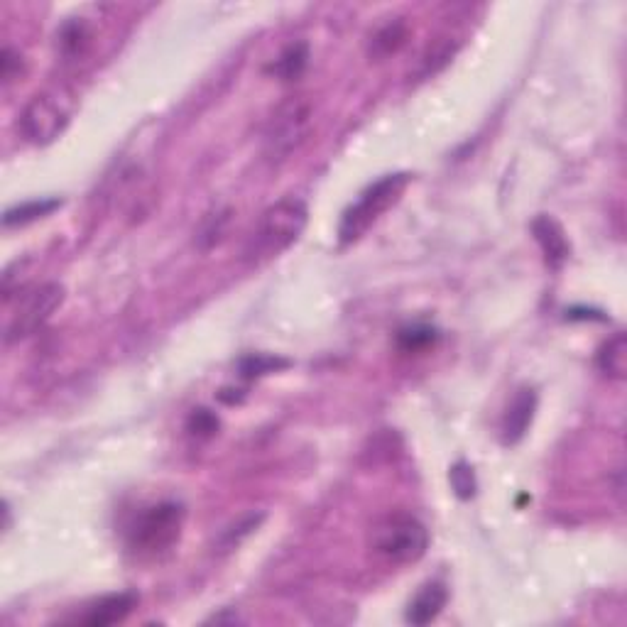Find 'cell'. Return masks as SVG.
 Instances as JSON below:
<instances>
[{"label": "cell", "instance_id": "6da1fadb", "mask_svg": "<svg viewBox=\"0 0 627 627\" xmlns=\"http://www.w3.org/2000/svg\"><path fill=\"white\" fill-rule=\"evenodd\" d=\"M370 552L392 566H407L422 559L429 549V530L407 512H390L368 530Z\"/></svg>", "mask_w": 627, "mask_h": 627}, {"label": "cell", "instance_id": "7a4b0ae2", "mask_svg": "<svg viewBox=\"0 0 627 627\" xmlns=\"http://www.w3.org/2000/svg\"><path fill=\"white\" fill-rule=\"evenodd\" d=\"M184 517H187L184 505L172 500L145 507L125 530V547L140 559H155L169 552L182 537Z\"/></svg>", "mask_w": 627, "mask_h": 627}, {"label": "cell", "instance_id": "3957f363", "mask_svg": "<svg viewBox=\"0 0 627 627\" xmlns=\"http://www.w3.org/2000/svg\"><path fill=\"white\" fill-rule=\"evenodd\" d=\"M307 221V204L302 199H294V196H285L260 216L253 238H250L248 255L253 260L277 258L292 243L299 241V236L307 228Z\"/></svg>", "mask_w": 627, "mask_h": 627}, {"label": "cell", "instance_id": "277c9868", "mask_svg": "<svg viewBox=\"0 0 627 627\" xmlns=\"http://www.w3.org/2000/svg\"><path fill=\"white\" fill-rule=\"evenodd\" d=\"M410 179L412 174L400 172L387 174V177L370 184V187L361 194V199L343 211L341 226H338V238H341V243L348 245L356 243L358 238H363V233L368 231L390 206H395L397 201H400V196L407 189V184H410Z\"/></svg>", "mask_w": 627, "mask_h": 627}, {"label": "cell", "instance_id": "5b68a950", "mask_svg": "<svg viewBox=\"0 0 627 627\" xmlns=\"http://www.w3.org/2000/svg\"><path fill=\"white\" fill-rule=\"evenodd\" d=\"M312 128V103L304 96H292L272 113L263 133V152L270 162H285L302 147Z\"/></svg>", "mask_w": 627, "mask_h": 627}, {"label": "cell", "instance_id": "8992f818", "mask_svg": "<svg viewBox=\"0 0 627 627\" xmlns=\"http://www.w3.org/2000/svg\"><path fill=\"white\" fill-rule=\"evenodd\" d=\"M64 297V287L59 282H45V285L35 287L20 299L18 309L10 316L8 326H5V343L20 341V338H27L42 329L52 314L62 307Z\"/></svg>", "mask_w": 627, "mask_h": 627}, {"label": "cell", "instance_id": "52a82bcc", "mask_svg": "<svg viewBox=\"0 0 627 627\" xmlns=\"http://www.w3.org/2000/svg\"><path fill=\"white\" fill-rule=\"evenodd\" d=\"M69 111L62 101L49 94H37L25 103L18 118L23 138L32 145H49L67 130Z\"/></svg>", "mask_w": 627, "mask_h": 627}, {"label": "cell", "instance_id": "ba28073f", "mask_svg": "<svg viewBox=\"0 0 627 627\" xmlns=\"http://www.w3.org/2000/svg\"><path fill=\"white\" fill-rule=\"evenodd\" d=\"M537 392L534 387H520V390L512 395L510 405L503 414V422H500V441L503 446H515L525 439V434L530 432L534 412H537Z\"/></svg>", "mask_w": 627, "mask_h": 627}, {"label": "cell", "instance_id": "9c48e42d", "mask_svg": "<svg viewBox=\"0 0 627 627\" xmlns=\"http://www.w3.org/2000/svg\"><path fill=\"white\" fill-rule=\"evenodd\" d=\"M135 603H138L135 593H111V596H103L91 605H86L84 613L72 618V623L89 627H108L123 623L130 615V610L135 608Z\"/></svg>", "mask_w": 627, "mask_h": 627}, {"label": "cell", "instance_id": "30bf717a", "mask_svg": "<svg viewBox=\"0 0 627 627\" xmlns=\"http://www.w3.org/2000/svg\"><path fill=\"white\" fill-rule=\"evenodd\" d=\"M532 236L534 241L539 243V248H542L544 253V260H547L549 267H561L569 260V253H571V245H569V238H566L564 228H561V223L556 221V218L552 216H537L532 221Z\"/></svg>", "mask_w": 627, "mask_h": 627}, {"label": "cell", "instance_id": "8fae6325", "mask_svg": "<svg viewBox=\"0 0 627 627\" xmlns=\"http://www.w3.org/2000/svg\"><path fill=\"white\" fill-rule=\"evenodd\" d=\"M449 603V588L441 581H429L424 583L417 591V596L412 598L410 605H407L405 620L410 625H429L432 620H436L441 615V610Z\"/></svg>", "mask_w": 627, "mask_h": 627}, {"label": "cell", "instance_id": "7c38bea8", "mask_svg": "<svg viewBox=\"0 0 627 627\" xmlns=\"http://www.w3.org/2000/svg\"><path fill=\"white\" fill-rule=\"evenodd\" d=\"M596 365L603 375L613 380H623L627 373V338L623 331L603 343L596 353Z\"/></svg>", "mask_w": 627, "mask_h": 627}, {"label": "cell", "instance_id": "4fadbf2b", "mask_svg": "<svg viewBox=\"0 0 627 627\" xmlns=\"http://www.w3.org/2000/svg\"><path fill=\"white\" fill-rule=\"evenodd\" d=\"M91 32L81 18L67 20L57 32V49L64 59H79L84 57L89 49Z\"/></svg>", "mask_w": 627, "mask_h": 627}, {"label": "cell", "instance_id": "5bb4252c", "mask_svg": "<svg viewBox=\"0 0 627 627\" xmlns=\"http://www.w3.org/2000/svg\"><path fill=\"white\" fill-rule=\"evenodd\" d=\"M407 42V25L402 20H392L373 32L368 45V54L373 59H387L390 54L400 52V47Z\"/></svg>", "mask_w": 627, "mask_h": 627}, {"label": "cell", "instance_id": "9a60e30c", "mask_svg": "<svg viewBox=\"0 0 627 627\" xmlns=\"http://www.w3.org/2000/svg\"><path fill=\"white\" fill-rule=\"evenodd\" d=\"M309 64V47L307 42H294L270 64L267 72L275 74L280 81H297L304 74Z\"/></svg>", "mask_w": 627, "mask_h": 627}, {"label": "cell", "instance_id": "2e32d148", "mask_svg": "<svg viewBox=\"0 0 627 627\" xmlns=\"http://www.w3.org/2000/svg\"><path fill=\"white\" fill-rule=\"evenodd\" d=\"M62 206L59 199H35V201H25V204L13 206V209L5 211L3 216V226L5 228H15V226H27V223L37 221V218H45L57 211Z\"/></svg>", "mask_w": 627, "mask_h": 627}, {"label": "cell", "instance_id": "e0dca14e", "mask_svg": "<svg viewBox=\"0 0 627 627\" xmlns=\"http://www.w3.org/2000/svg\"><path fill=\"white\" fill-rule=\"evenodd\" d=\"M290 361L280 356H267V353H250L238 361V375L245 380H255V378H263V375L277 373V370L287 368Z\"/></svg>", "mask_w": 627, "mask_h": 627}, {"label": "cell", "instance_id": "ac0fdd59", "mask_svg": "<svg viewBox=\"0 0 627 627\" xmlns=\"http://www.w3.org/2000/svg\"><path fill=\"white\" fill-rule=\"evenodd\" d=\"M449 481H451V488H454L456 498H461V500L476 498L478 481H476V473H473L471 463H466V461L454 463L449 471Z\"/></svg>", "mask_w": 627, "mask_h": 627}, {"label": "cell", "instance_id": "d6986e66", "mask_svg": "<svg viewBox=\"0 0 627 627\" xmlns=\"http://www.w3.org/2000/svg\"><path fill=\"white\" fill-rule=\"evenodd\" d=\"M218 427H221V422H218L216 414L211 410H206V407L194 410L187 419V434L196 441L214 439V436L218 434Z\"/></svg>", "mask_w": 627, "mask_h": 627}, {"label": "cell", "instance_id": "ffe728a7", "mask_svg": "<svg viewBox=\"0 0 627 627\" xmlns=\"http://www.w3.org/2000/svg\"><path fill=\"white\" fill-rule=\"evenodd\" d=\"M436 341V329L432 326H424V324H414L402 329L397 334V346L402 348L405 353H414V351H422V348L432 346Z\"/></svg>", "mask_w": 627, "mask_h": 627}, {"label": "cell", "instance_id": "44dd1931", "mask_svg": "<svg viewBox=\"0 0 627 627\" xmlns=\"http://www.w3.org/2000/svg\"><path fill=\"white\" fill-rule=\"evenodd\" d=\"M20 72H23V57L13 47H5L0 54V76H3L5 84L20 79Z\"/></svg>", "mask_w": 627, "mask_h": 627}, {"label": "cell", "instance_id": "7402d4cb", "mask_svg": "<svg viewBox=\"0 0 627 627\" xmlns=\"http://www.w3.org/2000/svg\"><path fill=\"white\" fill-rule=\"evenodd\" d=\"M260 520H263V515H253L245 522H241L238 527H231V530H226V534H223V542H226L228 547H233V544H238V537H245V534L253 532L255 527L260 525Z\"/></svg>", "mask_w": 627, "mask_h": 627}]
</instances>
